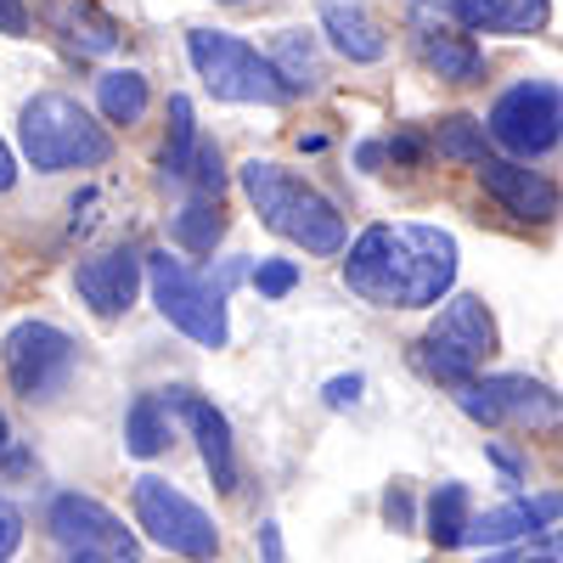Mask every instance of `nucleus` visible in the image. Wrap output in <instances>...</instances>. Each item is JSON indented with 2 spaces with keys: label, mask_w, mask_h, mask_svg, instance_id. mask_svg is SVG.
Listing matches in <instances>:
<instances>
[{
  "label": "nucleus",
  "mask_w": 563,
  "mask_h": 563,
  "mask_svg": "<svg viewBox=\"0 0 563 563\" xmlns=\"http://www.w3.org/2000/svg\"><path fill=\"white\" fill-rule=\"evenodd\" d=\"M350 294L378 310H429L456 282V238L440 225H366L344 260Z\"/></svg>",
  "instance_id": "nucleus-1"
},
{
  "label": "nucleus",
  "mask_w": 563,
  "mask_h": 563,
  "mask_svg": "<svg viewBox=\"0 0 563 563\" xmlns=\"http://www.w3.org/2000/svg\"><path fill=\"white\" fill-rule=\"evenodd\" d=\"M243 192L260 209V220L276 238L299 243L305 254H339L344 249V214L327 203L316 186H305L299 175H288L271 158H249L243 164Z\"/></svg>",
  "instance_id": "nucleus-2"
},
{
  "label": "nucleus",
  "mask_w": 563,
  "mask_h": 563,
  "mask_svg": "<svg viewBox=\"0 0 563 563\" xmlns=\"http://www.w3.org/2000/svg\"><path fill=\"white\" fill-rule=\"evenodd\" d=\"M23 153L34 169L57 175V169H97L113 158V135L90 119L74 97H63V90H45V97H34L23 108Z\"/></svg>",
  "instance_id": "nucleus-3"
},
{
  "label": "nucleus",
  "mask_w": 563,
  "mask_h": 563,
  "mask_svg": "<svg viewBox=\"0 0 563 563\" xmlns=\"http://www.w3.org/2000/svg\"><path fill=\"white\" fill-rule=\"evenodd\" d=\"M238 276H249L243 260H231L220 271V282L198 276L186 260H169V254H153L147 260V282H153V299H158L164 321L180 327V333L192 339V344H203V350H220L225 333H231V327H225V288Z\"/></svg>",
  "instance_id": "nucleus-4"
},
{
  "label": "nucleus",
  "mask_w": 563,
  "mask_h": 563,
  "mask_svg": "<svg viewBox=\"0 0 563 563\" xmlns=\"http://www.w3.org/2000/svg\"><path fill=\"white\" fill-rule=\"evenodd\" d=\"M186 52H192V68L209 85V97H220V102H254V108H282L288 102V85L276 79L271 57H260L254 45L238 40V34L192 29L186 34Z\"/></svg>",
  "instance_id": "nucleus-5"
},
{
  "label": "nucleus",
  "mask_w": 563,
  "mask_h": 563,
  "mask_svg": "<svg viewBox=\"0 0 563 563\" xmlns=\"http://www.w3.org/2000/svg\"><path fill=\"white\" fill-rule=\"evenodd\" d=\"M490 355H496V321H490L485 299H474V294H456L434 316V327L422 333V350H417L422 372L440 378V384H451V389L467 384V378H479V366Z\"/></svg>",
  "instance_id": "nucleus-6"
},
{
  "label": "nucleus",
  "mask_w": 563,
  "mask_h": 563,
  "mask_svg": "<svg viewBox=\"0 0 563 563\" xmlns=\"http://www.w3.org/2000/svg\"><path fill=\"white\" fill-rule=\"evenodd\" d=\"M135 525L147 530L164 552L175 558H192V563H209L220 552V530L214 519L192 501V496H180L169 479L147 474V479H135Z\"/></svg>",
  "instance_id": "nucleus-7"
},
{
  "label": "nucleus",
  "mask_w": 563,
  "mask_h": 563,
  "mask_svg": "<svg viewBox=\"0 0 563 563\" xmlns=\"http://www.w3.org/2000/svg\"><path fill=\"white\" fill-rule=\"evenodd\" d=\"M490 141L512 158H541L563 141V90L552 79H525L496 97L490 108Z\"/></svg>",
  "instance_id": "nucleus-8"
},
{
  "label": "nucleus",
  "mask_w": 563,
  "mask_h": 563,
  "mask_svg": "<svg viewBox=\"0 0 563 563\" xmlns=\"http://www.w3.org/2000/svg\"><path fill=\"white\" fill-rule=\"evenodd\" d=\"M45 525H52V541L68 563H135V536L97 496H79V490L57 496Z\"/></svg>",
  "instance_id": "nucleus-9"
},
{
  "label": "nucleus",
  "mask_w": 563,
  "mask_h": 563,
  "mask_svg": "<svg viewBox=\"0 0 563 563\" xmlns=\"http://www.w3.org/2000/svg\"><path fill=\"white\" fill-rule=\"evenodd\" d=\"M0 361L23 400H52L74 378V339L52 321H18L0 344Z\"/></svg>",
  "instance_id": "nucleus-10"
},
{
  "label": "nucleus",
  "mask_w": 563,
  "mask_h": 563,
  "mask_svg": "<svg viewBox=\"0 0 563 563\" xmlns=\"http://www.w3.org/2000/svg\"><path fill=\"white\" fill-rule=\"evenodd\" d=\"M417 29H474V34H536L552 0H411Z\"/></svg>",
  "instance_id": "nucleus-11"
},
{
  "label": "nucleus",
  "mask_w": 563,
  "mask_h": 563,
  "mask_svg": "<svg viewBox=\"0 0 563 563\" xmlns=\"http://www.w3.org/2000/svg\"><path fill=\"white\" fill-rule=\"evenodd\" d=\"M485 192L512 214V220H536V225H552L563 214V192L541 175V169H525V164H507V158H479L474 164Z\"/></svg>",
  "instance_id": "nucleus-12"
},
{
  "label": "nucleus",
  "mask_w": 563,
  "mask_h": 563,
  "mask_svg": "<svg viewBox=\"0 0 563 563\" xmlns=\"http://www.w3.org/2000/svg\"><path fill=\"white\" fill-rule=\"evenodd\" d=\"M74 288L79 299L97 310L102 321L124 316L135 305V288H141V260L130 249H108V254H90L79 271H74Z\"/></svg>",
  "instance_id": "nucleus-13"
},
{
  "label": "nucleus",
  "mask_w": 563,
  "mask_h": 563,
  "mask_svg": "<svg viewBox=\"0 0 563 563\" xmlns=\"http://www.w3.org/2000/svg\"><path fill=\"white\" fill-rule=\"evenodd\" d=\"M164 395H169V406H175L186 422H192L214 490H238V451H231V422H225V411L209 406V400L192 395V389H164Z\"/></svg>",
  "instance_id": "nucleus-14"
},
{
  "label": "nucleus",
  "mask_w": 563,
  "mask_h": 563,
  "mask_svg": "<svg viewBox=\"0 0 563 563\" xmlns=\"http://www.w3.org/2000/svg\"><path fill=\"white\" fill-rule=\"evenodd\" d=\"M552 519H563V496H536V501H501L490 507L485 519H467V536L462 541H479V547H507V541H519V536H536L547 530Z\"/></svg>",
  "instance_id": "nucleus-15"
},
{
  "label": "nucleus",
  "mask_w": 563,
  "mask_h": 563,
  "mask_svg": "<svg viewBox=\"0 0 563 563\" xmlns=\"http://www.w3.org/2000/svg\"><path fill=\"white\" fill-rule=\"evenodd\" d=\"M321 29L333 34V45L350 63H378L389 52L384 23L366 12V0H321Z\"/></svg>",
  "instance_id": "nucleus-16"
},
{
  "label": "nucleus",
  "mask_w": 563,
  "mask_h": 563,
  "mask_svg": "<svg viewBox=\"0 0 563 563\" xmlns=\"http://www.w3.org/2000/svg\"><path fill=\"white\" fill-rule=\"evenodd\" d=\"M417 52H422V63H429L445 85H474L485 74L479 45L467 40L462 29H417Z\"/></svg>",
  "instance_id": "nucleus-17"
},
{
  "label": "nucleus",
  "mask_w": 563,
  "mask_h": 563,
  "mask_svg": "<svg viewBox=\"0 0 563 563\" xmlns=\"http://www.w3.org/2000/svg\"><path fill=\"white\" fill-rule=\"evenodd\" d=\"M490 395H496L501 422L519 417V422H536V429H552V422L563 417V406L552 400V389H541L530 378H490Z\"/></svg>",
  "instance_id": "nucleus-18"
},
{
  "label": "nucleus",
  "mask_w": 563,
  "mask_h": 563,
  "mask_svg": "<svg viewBox=\"0 0 563 563\" xmlns=\"http://www.w3.org/2000/svg\"><path fill=\"white\" fill-rule=\"evenodd\" d=\"M169 445V400L164 395H135L124 417V451L130 456H158Z\"/></svg>",
  "instance_id": "nucleus-19"
},
{
  "label": "nucleus",
  "mask_w": 563,
  "mask_h": 563,
  "mask_svg": "<svg viewBox=\"0 0 563 563\" xmlns=\"http://www.w3.org/2000/svg\"><path fill=\"white\" fill-rule=\"evenodd\" d=\"M97 108L108 113V124H141L147 119V79L135 68H113L97 79Z\"/></svg>",
  "instance_id": "nucleus-20"
},
{
  "label": "nucleus",
  "mask_w": 563,
  "mask_h": 563,
  "mask_svg": "<svg viewBox=\"0 0 563 563\" xmlns=\"http://www.w3.org/2000/svg\"><path fill=\"white\" fill-rule=\"evenodd\" d=\"M57 23H63V34H68V45H74L79 57H102V52H113V45H119V23L102 18L97 7H85V0L63 7Z\"/></svg>",
  "instance_id": "nucleus-21"
},
{
  "label": "nucleus",
  "mask_w": 563,
  "mask_h": 563,
  "mask_svg": "<svg viewBox=\"0 0 563 563\" xmlns=\"http://www.w3.org/2000/svg\"><path fill=\"white\" fill-rule=\"evenodd\" d=\"M271 68H276V79L288 85V97L294 90H316V79H321V57H316V40L310 34H282L276 40V52H271Z\"/></svg>",
  "instance_id": "nucleus-22"
},
{
  "label": "nucleus",
  "mask_w": 563,
  "mask_h": 563,
  "mask_svg": "<svg viewBox=\"0 0 563 563\" xmlns=\"http://www.w3.org/2000/svg\"><path fill=\"white\" fill-rule=\"evenodd\" d=\"M429 536H434V547H462V536H467V485H440L434 490V501H429Z\"/></svg>",
  "instance_id": "nucleus-23"
},
{
  "label": "nucleus",
  "mask_w": 563,
  "mask_h": 563,
  "mask_svg": "<svg viewBox=\"0 0 563 563\" xmlns=\"http://www.w3.org/2000/svg\"><path fill=\"white\" fill-rule=\"evenodd\" d=\"M175 243H186L192 254H209L214 243H220V231H225V220H220V203H186L180 214H175Z\"/></svg>",
  "instance_id": "nucleus-24"
},
{
  "label": "nucleus",
  "mask_w": 563,
  "mask_h": 563,
  "mask_svg": "<svg viewBox=\"0 0 563 563\" xmlns=\"http://www.w3.org/2000/svg\"><path fill=\"white\" fill-rule=\"evenodd\" d=\"M440 153L456 158V164H479V158H490V147H485V124H479V119H467V113H451V119L440 124Z\"/></svg>",
  "instance_id": "nucleus-25"
},
{
  "label": "nucleus",
  "mask_w": 563,
  "mask_h": 563,
  "mask_svg": "<svg viewBox=\"0 0 563 563\" xmlns=\"http://www.w3.org/2000/svg\"><path fill=\"white\" fill-rule=\"evenodd\" d=\"M169 147H164V175H186V164H192V147H198V124H192V102L175 97L169 102Z\"/></svg>",
  "instance_id": "nucleus-26"
},
{
  "label": "nucleus",
  "mask_w": 563,
  "mask_h": 563,
  "mask_svg": "<svg viewBox=\"0 0 563 563\" xmlns=\"http://www.w3.org/2000/svg\"><path fill=\"white\" fill-rule=\"evenodd\" d=\"M186 175H192V186H198L203 198H220L225 169H220V147H214V141H198V147H192V164H186Z\"/></svg>",
  "instance_id": "nucleus-27"
},
{
  "label": "nucleus",
  "mask_w": 563,
  "mask_h": 563,
  "mask_svg": "<svg viewBox=\"0 0 563 563\" xmlns=\"http://www.w3.org/2000/svg\"><path fill=\"white\" fill-rule=\"evenodd\" d=\"M294 282H299V265H294V260H260V271H254V288H260L265 299L294 294Z\"/></svg>",
  "instance_id": "nucleus-28"
},
{
  "label": "nucleus",
  "mask_w": 563,
  "mask_h": 563,
  "mask_svg": "<svg viewBox=\"0 0 563 563\" xmlns=\"http://www.w3.org/2000/svg\"><path fill=\"white\" fill-rule=\"evenodd\" d=\"M18 547H23V512L12 501H0V563H12Z\"/></svg>",
  "instance_id": "nucleus-29"
},
{
  "label": "nucleus",
  "mask_w": 563,
  "mask_h": 563,
  "mask_svg": "<svg viewBox=\"0 0 563 563\" xmlns=\"http://www.w3.org/2000/svg\"><path fill=\"white\" fill-rule=\"evenodd\" d=\"M361 389H366V384H361L355 372H350V378H333V384H327L321 395H327V406H333V411H344V406H355V400H361Z\"/></svg>",
  "instance_id": "nucleus-30"
},
{
  "label": "nucleus",
  "mask_w": 563,
  "mask_h": 563,
  "mask_svg": "<svg viewBox=\"0 0 563 563\" xmlns=\"http://www.w3.org/2000/svg\"><path fill=\"white\" fill-rule=\"evenodd\" d=\"M384 519H389L395 530H411V496H406L400 485H395V490L384 496Z\"/></svg>",
  "instance_id": "nucleus-31"
},
{
  "label": "nucleus",
  "mask_w": 563,
  "mask_h": 563,
  "mask_svg": "<svg viewBox=\"0 0 563 563\" xmlns=\"http://www.w3.org/2000/svg\"><path fill=\"white\" fill-rule=\"evenodd\" d=\"M0 34H29V12H23V0H0Z\"/></svg>",
  "instance_id": "nucleus-32"
},
{
  "label": "nucleus",
  "mask_w": 563,
  "mask_h": 563,
  "mask_svg": "<svg viewBox=\"0 0 563 563\" xmlns=\"http://www.w3.org/2000/svg\"><path fill=\"white\" fill-rule=\"evenodd\" d=\"M485 451H490V462L501 467V479H507V485H525V467H519V456H512L507 445H485Z\"/></svg>",
  "instance_id": "nucleus-33"
},
{
  "label": "nucleus",
  "mask_w": 563,
  "mask_h": 563,
  "mask_svg": "<svg viewBox=\"0 0 563 563\" xmlns=\"http://www.w3.org/2000/svg\"><path fill=\"white\" fill-rule=\"evenodd\" d=\"M389 153L406 158V164H417V158H422V141H417V135H395V141H389Z\"/></svg>",
  "instance_id": "nucleus-34"
},
{
  "label": "nucleus",
  "mask_w": 563,
  "mask_h": 563,
  "mask_svg": "<svg viewBox=\"0 0 563 563\" xmlns=\"http://www.w3.org/2000/svg\"><path fill=\"white\" fill-rule=\"evenodd\" d=\"M260 552H265V563H282V536H276V525H260Z\"/></svg>",
  "instance_id": "nucleus-35"
},
{
  "label": "nucleus",
  "mask_w": 563,
  "mask_h": 563,
  "mask_svg": "<svg viewBox=\"0 0 563 563\" xmlns=\"http://www.w3.org/2000/svg\"><path fill=\"white\" fill-rule=\"evenodd\" d=\"M12 180H18V164H12V147H7V141H0V192H7Z\"/></svg>",
  "instance_id": "nucleus-36"
},
{
  "label": "nucleus",
  "mask_w": 563,
  "mask_h": 563,
  "mask_svg": "<svg viewBox=\"0 0 563 563\" xmlns=\"http://www.w3.org/2000/svg\"><path fill=\"white\" fill-rule=\"evenodd\" d=\"M378 158H384V147H378V141H366V147H361V169H378Z\"/></svg>",
  "instance_id": "nucleus-37"
},
{
  "label": "nucleus",
  "mask_w": 563,
  "mask_h": 563,
  "mask_svg": "<svg viewBox=\"0 0 563 563\" xmlns=\"http://www.w3.org/2000/svg\"><path fill=\"white\" fill-rule=\"evenodd\" d=\"M7 440H12V434H7V411H0V451H7Z\"/></svg>",
  "instance_id": "nucleus-38"
},
{
  "label": "nucleus",
  "mask_w": 563,
  "mask_h": 563,
  "mask_svg": "<svg viewBox=\"0 0 563 563\" xmlns=\"http://www.w3.org/2000/svg\"><path fill=\"white\" fill-rule=\"evenodd\" d=\"M552 552H558V563H563V530H558V536H552Z\"/></svg>",
  "instance_id": "nucleus-39"
},
{
  "label": "nucleus",
  "mask_w": 563,
  "mask_h": 563,
  "mask_svg": "<svg viewBox=\"0 0 563 563\" xmlns=\"http://www.w3.org/2000/svg\"><path fill=\"white\" fill-rule=\"evenodd\" d=\"M479 563H507V552H490V558H479Z\"/></svg>",
  "instance_id": "nucleus-40"
},
{
  "label": "nucleus",
  "mask_w": 563,
  "mask_h": 563,
  "mask_svg": "<svg viewBox=\"0 0 563 563\" xmlns=\"http://www.w3.org/2000/svg\"><path fill=\"white\" fill-rule=\"evenodd\" d=\"M525 563H558V558H525Z\"/></svg>",
  "instance_id": "nucleus-41"
}]
</instances>
